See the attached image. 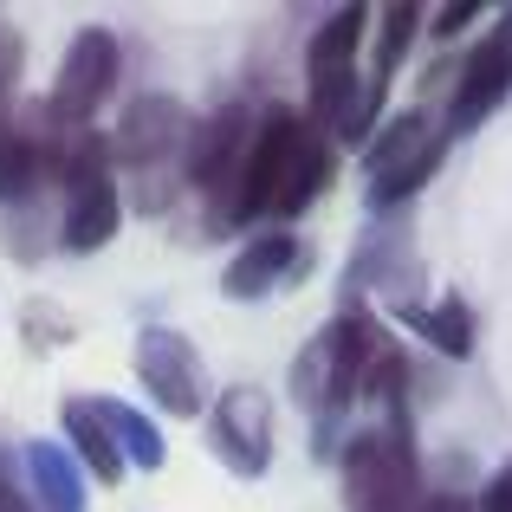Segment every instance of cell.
Instances as JSON below:
<instances>
[{"label": "cell", "instance_id": "cell-1", "mask_svg": "<svg viewBox=\"0 0 512 512\" xmlns=\"http://www.w3.org/2000/svg\"><path fill=\"white\" fill-rule=\"evenodd\" d=\"M376 344H383V331L370 325V312H363L357 299H344V312L299 350V363H292V389H299V402L318 415V435L325 441H331V422L363 396Z\"/></svg>", "mask_w": 512, "mask_h": 512}, {"label": "cell", "instance_id": "cell-2", "mask_svg": "<svg viewBox=\"0 0 512 512\" xmlns=\"http://www.w3.org/2000/svg\"><path fill=\"white\" fill-rule=\"evenodd\" d=\"M344 467V506L350 512H415V441H409V422H376V428H357L338 454Z\"/></svg>", "mask_w": 512, "mask_h": 512}, {"label": "cell", "instance_id": "cell-3", "mask_svg": "<svg viewBox=\"0 0 512 512\" xmlns=\"http://www.w3.org/2000/svg\"><path fill=\"white\" fill-rule=\"evenodd\" d=\"M182 150H188V111L175 98H137L124 111V124H117V137H111L117 163L137 169V182H150V214H163V201H169L163 175L182 169L175 163Z\"/></svg>", "mask_w": 512, "mask_h": 512}, {"label": "cell", "instance_id": "cell-4", "mask_svg": "<svg viewBox=\"0 0 512 512\" xmlns=\"http://www.w3.org/2000/svg\"><path fill=\"white\" fill-rule=\"evenodd\" d=\"M305 137V117L292 104H273V111L253 124V143H247V163H240V182H234V201H227V221H266L279 201V182H286V163Z\"/></svg>", "mask_w": 512, "mask_h": 512}, {"label": "cell", "instance_id": "cell-5", "mask_svg": "<svg viewBox=\"0 0 512 512\" xmlns=\"http://www.w3.org/2000/svg\"><path fill=\"white\" fill-rule=\"evenodd\" d=\"M208 448L221 454L227 474L266 480V467H273V402H266V389L253 383L221 389V402L208 415Z\"/></svg>", "mask_w": 512, "mask_h": 512}, {"label": "cell", "instance_id": "cell-6", "mask_svg": "<svg viewBox=\"0 0 512 512\" xmlns=\"http://www.w3.org/2000/svg\"><path fill=\"white\" fill-rule=\"evenodd\" d=\"M137 376L169 415L195 422L208 409V376H201V350L195 338H182L175 325H143L137 331Z\"/></svg>", "mask_w": 512, "mask_h": 512}, {"label": "cell", "instance_id": "cell-7", "mask_svg": "<svg viewBox=\"0 0 512 512\" xmlns=\"http://www.w3.org/2000/svg\"><path fill=\"white\" fill-rule=\"evenodd\" d=\"M247 143H253V111L247 104H221L214 117L188 124V150H182V175L214 195L227 208L234 201V182H240V163H247Z\"/></svg>", "mask_w": 512, "mask_h": 512}, {"label": "cell", "instance_id": "cell-8", "mask_svg": "<svg viewBox=\"0 0 512 512\" xmlns=\"http://www.w3.org/2000/svg\"><path fill=\"white\" fill-rule=\"evenodd\" d=\"M117 33H104V26H85V33H72V46H65V65L59 78H52V117L72 130L91 124V111H98L104 98H111L117 85Z\"/></svg>", "mask_w": 512, "mask_h": 512}, {"label": "cell", "instance_id": "cell-9", "mask_svg": "<svg viewBox=\"0 0 512 512\" xmlns=\"http://www.w3.org/2000/svg\"><path fill=\"white\" fill-rule=\"evenodd\" d=\"M506 91H512V20H500V26H493V33L461 59V78H454V98H448L441 130H448V137L480 130V124H487V117L506 104Z\"/></svg>", "mask_w": 512, "mask_h": 512}, {"label": "cell", "instance_id": "cell-10", "mask_svg": "<svg viewBox=\"0 0 512 512\" xmlns=\"http://www.w3.org/2000/svg\"><path fill=\"white\" fill-rule=\"evenodd\" d=\"M305 273H312V247H305V240H292V234H260V240H247V253H234V260H227L221 292L240 305V299H266L273 286L305 279Z\"/></svg>", "mask_w": 512, "mask_h": 512}, {"label": "cell", "instance_id": "cell-11", "mask_svg": "<svg viewBox=\"0 0 512 512\" xmlns=\"http://www.w3.org/2000/svg\"><path fill=\"white\" fill-rule=\"evenodd\" d=\"M117 221H124V195H117L111 175L72 182L65 188V214H59V247L65 253H98V247H111Z\"/></svg>", "mask_w": 512, "mask_h": 512}, {"label": "cell", "instance_id": "cell-12", "mask_svg": "<svg viewBox=\"0 0 512 512\" xmlns=\"http://www.w3.org/2000/svg\"><path fill=\"white\" fill-rule=\"evenodd\" d=\"M91 415L104 422V435H111V448H117V461H124V474H130V467H143V474H163L169 441H163V428H156L150 415H137L130 402H117V396H91Z\"/></svg>", "mask_w": 512, "mask_h": 512}, {"label": "cell", "instance_id": "cell-13", "mask_svg": "<svg viewBox=\"0 0 512 512\" xmlns=\"http://www.w3.org/2000/svg\"><path fill=\"white\" fill-rule=\"evenodd\" d=\"M415 0H396V7H383V13H370V26H376V46H370V78H363V124H376V104L389 98V78H396V65H402V52H409V39H415Z\"/></svg>", "mask_w": 512, "mask_h": 512}, {"label": "cell", "instance_id": "cell-14", "mask_svg": "<svg viewBox=\"0 0 512 512\" xmlns=\"http://www.w3.org/2000/svg\"><path fill=\"white\" fill-rule=\"evenodd\" d=\"M26 474H33L39 512H85V474H78L72 448H59V441H33V448H26Z\"/></svg>", "mask_w": 512, "mask_h": 512}, {"label": "cell", "instance_id": "cell-15", "mask_svg": "<svg viewBox=\"0 0 512 512\" xmlns=\"http://www.w3.org/2000/svg\"><path fill=\"white\" fill-rule=\"evenodd\" d=\"M325 182H331V137H318V130L305 124L299 150H292V163H286V182H279L273 214H305L318 195H325Z\"/></svg>", "mask_w": 512, "mask_h": 512}, {"label": "cell", "instance_id": "cell-16", "mask_svg": "<svg viewBox=\"0 0 512 512\" xmlns=\"http://www.w3.org/2000/svg\"><path fill=\"white\" fill-rule=\"evenodd\" d=\"M65 435H72V461H85L98 487H117V480H124V461H117L104 422L91 415V396H65Z\"/></svg>", "mask_w": 512, "mask_h": 512}, {"label": "cell", "instance_id": "cell-17", "mask_svg": "<svg viewBox=\"0 0 512 512\" xmlns=\"http://www.w3.org/2000/svg\"><path fill=\"white\" fill-rule=\"evenodd\" d=\"M402 318H409L441 357H467V350H474V312H467V299H454V292L435 299L428 312H402Z\"/></svg>", "mask_w": 512, "mask_h": 512}, {"label": "cell", "instance_id": "cell-18", "mask_svg": "<svg viewBox=\"0 0 512 512\" xmlns=\"http://www.w3.org/2000/svg\"><path fill=\"white\" fill-rule=\"evenodd\" d=\"M39 175H46V143L0 124V201H20Z\"/></svg>", "mask_w": 512, "mask_h": 512}, {"label": "cell", "instance_id": "cell-19", "mask_svg": "<svg viewBox=\"0 0 512 512\" xmlns=\"http://www.w3.org/2000/svg\"><path fill=\"white\" fill-rule=\"evenodd\" d=\"M474 512H512V467H500V474L487 480V493H480Z\"/></svg>", "mask_w": 512, "mask_h": 512}, {"label": "cell", "instance_id": "cell-20", "mask_svg": "<svg viewBox=\"0 0 512 512\" xmlns=\"http://www.w3.org/2000/svg\"><path fill=\"white\" fill-rule=\"evenodd\" d=\"M474 20H480V7H441V13H435V33H441V39H454L461 26H474Z\"/></svg>", "mask_w": 512, "mask_h": 512}, {"label": "cell", "instance_id": "cell-21", "mask_svg": "<svg viewBox=\"0 0 512 512\" xmlns=\"http://www.w3.org/2000/svg\"><path fill=\"white\" fill-rule=\"evenodd\" d=\"M415 512H474V506L461 493H428V500H415Z\"/></svg>", "mask_w": 512, "mask_h": 512}, {"label": "cell", "instance_id": "cell-22", "mask_svg": "<svg viewBox=\"0 0 512 512\" xmlns=\"http://www.w3.org/2000/svg\"><path fill=\"white\" fill-rule=\"evenodd\" d=\"M0 512H26V506H20V500H13V493H7V487H0Z\"/></svg>", "mask_w": 512, "mask_h": 512}, {"label": "cell", "instance_id": "cell-23", "mask_svg": "<svg viewBox=\"0 0 512 512\" xmlns=\"http://www.w3.org/2000/svg\"><path fill=\"white\" fill-rule=\"evenodd\" d=\"M7 72H13V59H0V98H7ZM0 111H7V104H0Z\"/></svg>", "mask_w": 512, "mask_h": 512}]
</instances>
